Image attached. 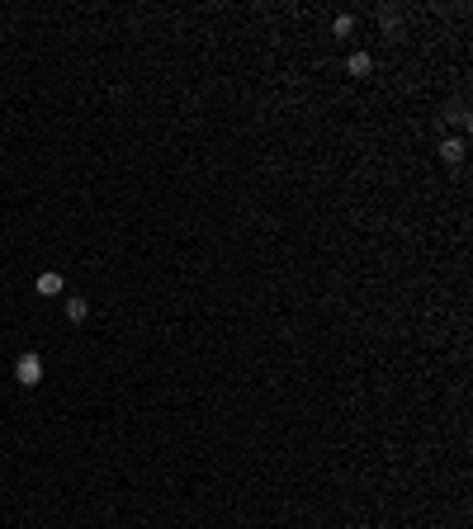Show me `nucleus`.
<instances>
[{"instance_id":"f03ea898","label":"nucleus","mask_w":473,"mask_h":529,"mask_svg":"<svg viewBox=\"0 0 473 529\" xmlns=\"http://www.w3.org/2000/svg\"><path fill=\"white\" fill-rule=\"evenodd\" d=\"M38 293H43V298H62L66 293V279L57 274V269H43V274H38Z\"/></svg>"},{"instance_id":"f257e3e1","label":"nucleus","mask_w":473,"mask_h":529,"mask_svg":"<svg viewBox=\"0 0 473 529\" xmlns=\"http://www.w3.org/2000/svg\"><path fill=\"white\" fill-rule=\"evenodd\" d=\"M15 383L19 388H38V383H43V355H38V350H24V355L15 359Z\"/></svg>"},{"instance_id":"0eeeda50","label":"nucleus","mask_w":473,"mask_h":529,"mask_svg":"<svg viewBox=\"0 0 473 529\" xmlns=\"http://www.w3.org/2000/svg\"><path fill=\"white\" fill-rule=\"evenodd\" d=\"M445 123H455V128H469V109H464V104H450V109H445Z\"/></svg>"},{"instance_id":"6e6552de","label":"nucleus","mask_w":473,"mask_h":529,"mask_svg":"<svg viewBox=\"0 0 473 529\" xmlns=\"http://www.w3.org/2000/svg\"><path fill=\"white\" fill-rule=\"evenodd\" d=\"M397 19H402V15H397L393 5H383V10H378V24H383V29H397Z\"/></svg>"},{"instance_id":"7ed1b4c3","label":"nucleus","mask_w":473,"mask_h":529,"mask_svg":"<svg viewBox=\"0 0 473 529\" xmlns=\"http://www.w3.org/2000/svg\"><path fill=\"white\" fill-rule=\"evenodd\" d=\"M85 317H90V303H85V298H76V293H71V298H66V322H76V327H80V322H85Z\"/></svg>"},{"instance_id":"39448f33","label":"nucleus","mask_w":473,"mask_h":529,"mask_svg":"<svg viewBox=\"0 0 473 529\" xmlns=\"http://www.w3.org/2000/svg\"><path fill=\"white\" fill-rule=\"evenodd\" d=\"M441 161L459 166V161H464V142H459V138H445V142H441Z\"/></svg>"},{"instance_id":"20e7f679","label":"nucleus","mask_w":473,"mask_h":529,"mask_svg":"<svg viewBox=\"0 0 473 529\" xmlns=\"http://www.w3.org/2000/svg\"><path fill=\"white\" fill-rule=\"evenodd\" d=\"M346 71H350V76H369V71H374V57H369V52H350Z\"/></svg>"},{"instance_id":"423d86ee","label":"nucleus","mask_w":473,"mask_h":529,"mask_svg":"<svg viewBox=\"0 0 473 529\" xmlns=\"http://www.w3.org/2000/svg\"><path fill=\"white\" fill-rule=\"evenodd\" d=\"M331 33H336V38H350V33H355V15H336L331 19Z\"/></svg>"}]
</instances>
